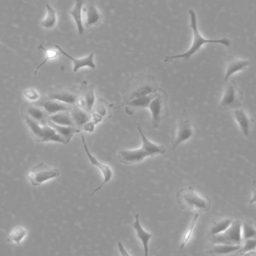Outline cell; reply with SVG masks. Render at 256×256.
I'll return each mask as SVG.
<instances>
[{
  "label": "cell",
  "instance_id": "cell-1",
  "mask_svg": "<svg viewBox=\"0 0 256 256\" xmlns=\"http://www.w3.org/2000/svg\"><path fill=\"white\" fill-rule=\"evenodd\" d=\"M137 130L142 138V146L140 148L132 150H121L117 154L118 160L126 165H134L142 162L148 156H154L156 155L164 154L166 149L160 144L150 142L146 137L142 130L140 123L137 124Z\"/></svg>",
  "mask_w": 256,
  "mask_h": 256
},
{
  "label": "cell",
  "instance_id": "cell-2",
  "mask_svg": "<svg viewBox=\"0 0 256 256\" xmlns=\"http://www.w3.org/2000/svg\"><path fill=\"white\" fill-rule=\"evenodd\" d=\"M159 88V86L153 75L144 74L135 75L128 80L123 90L124 102L152 96L156 93Z\"/></svg>",
  "mask_w": 256,
  "mask_h": 256
},
{
  "label": "cell",
  "instance_id": "cell-3",
  "mask_svg": "<svg viewBox=\"0 0 256 256\" xmlns=\"http://www.w3.org/2000/svg\"><path fill=\"white\" fill-rule=\"evenodd\" d=\"M190 16V27L192 30V44L186 52L184 54H179V55L172 56H166L164 60V62H168L170 60H176V58H184L185 60H190L192 56L198 52L202 49L204 44H216L222 45L226 48H228L231 46V40L228 38H222L218 39H208L203 37L201 33L198 31V25H197L196 14L194 10L190 9L189 10Z\"/></svg>",
  "mask_w": 256,
  "mask_h": 256
},
{
  "label": "cell",
  "instance_id": "cell-4",
  "mask_svg": "<svg viewBox=\"0 0 256 256\" xmlns=\"http://www.w3.org/2000/svg\"><path fill=\"white\" fill-rule=\"evenodd\" d=\"M176 200L180 209L188 212L200 214L208 212L212 208L210 198L197 192L192 186L180 190L176 194Z\"/></svg>",
  "mask_w": 256,
  "mask_h": 256
},
{
  "label": "cell",
  "instance_id": "cell-5",
  "mask_svg": "<svg viewBox=\"0 0 256 256\" xmlns=\"http://www.w3.org/2000/svg\"><path fill=\"white\" fill-rule=\"evenodd\" d=\"M148 109H149L152 114V126L156 129L160 127L161 122L166 118L170 114L168 94L166 92L160 88L154 94Z\"/></svg>",
  "mask_w": 256,
  "mask_h": 256
},
{
  "label": "cell",
  "instance_id": "cell-6",
  "mask_svg": "<svg viewBox=\"0 0 256 256\" xmlns=\"http://www.w3.org/2000/svg\"><path fill=\"white\" fill-rule=\"evenodd\" d=\"M25 122L30 129L32 136L37 142H54L67 144L66 140L49 124L43 126L39 124L28 116H25Z\"/></svg>",
  "mask_w": 256,
  "mask_h": 256
},
{
  "label": "cell",
  "instance_id": "cell-7",
  "mask_svg": "<svg viewBox=\"0 0 256 256\" xmlns=\"http://www.w3.org/2000/svg\"><path fill=\"white\" fill-rule=\"evenodd\" d=\"M244 96L237 84L231 81L227 84L221 96L219 103L220 110L222 111L234 110L242 108Z\"/></svg>",
  "mask_w": 256,
  "mask_h": 256
},
{
  "label": "cell",
  "instance_id": "cell-8",
  "mask_svg": "<svg viewBox=\"0 0 256 256\" xmlns=\"http://www.w3.org/2000/svg\"><path fill=\"white\" fill-rule=\"evenodd\" d=\"M60 176L58 168L50 166L44 162H40L30 168L27 173V177L30 183L34 186H40L42 184Z\"/></svg>",
  "mask_w": 256,
  "mask_h": 256
},
{
  "label": "cell",
  "instance_id": "cell-9",
  "mask_svg": "<svg viewBox=\"0 0 256 256\" xmlns=\"http://www.w3.org/2000/svg\"><path fill=\"white\" fill-rule=\"evenodd\" d=\"M186 111H184L183 116L176 123V132L173 138L172 150H176L180 144L186 142L194 136V128L190 118L186 116Z\"/></svg>",
  "mask_w": 256,
  "mask_h": 256
},
{
  "label": "cell",
  "instance_id": "cell-10",
  "mask_svg": "<svg viewBox=\"0 0 256 256\" xmlns=\"http://www.w3.org/2000/svg\"><path fill=\"white\" fill-rule=\"evenodd\" d=\"M242 222L233 221L231 226L222 234L209 238L212 244H226L242 245L243 238L242 234Z\"/></svg>",
  "mask_w": 256,
  "mask_h": 256
},
{
  "label": "cell",
  "instance_id": "cell-11",
  "mask_svg": "<svg viewBox=\"0 0 256 256\" xmlns=\"http://www.w3.org/2000/svg\"><path fill=\"white\" fill-rule=\"evenodd\" d=\"M81 140H82V146H84V150H85L86 154L87 156H88V160H90V162L94 166L97 167L102 172V174H103L104 180L102 182V184L100 186H98L92 192L90 196H92L96 192H98L99 190L102 189V188L106 185V184L109 183L111 180H112V176H114V172H112V168L110 166L106 165V164H102L90 152V149H88V146L86 144V140L85 136H81Z\"/></svg>",
  "mask_w": 256,
  "mask_h": 256
},
{
  "label": "cell",
  "instance_id": "cell-12",
  "mask_svg": "<svg viewBox=\"0 0 256 256\" xmlns=\"http://www.w3.org/2000/svg\"><path fill=\"white\" fill-rule=\"evenodd\" d=\"M78 96L79 94L78 92L74 91L72 88L64 86L52 87L50 88L46 94L48 99L58 100L72 106L76 104Z\"/></svg>",
  "mask_w": 256,
  "mask_h": 256
},
{
  "label": "cell",
  "instance_id": "cell-13",
  "mask_svg": "<svg viewBox=\"0 0 256 256\" xmlns=\"http://www.w3.org/2000/svg\"><path fill=\"white\" fill-rule=\"evenodd\" d=\"M78 94L79 96H78L76 106L92 114L96 102L94 94V86L92 85H88L86 82H84L80 92L78 93Z\"/></svg>",
  "mask_w": 256,
  "mask_h": 256
},
{
  "label": "cell",
  "instance_id": "cell-14",
  "mask_svg": "<svg viewBox=\"0 0 256 256\" xmlns=\"http://www.w3.org/2000/svg\"><path fill=\"white\" fill-rule=\"evenodd\" d=\"M250 64V62L246 58L240 57H232L228 58L226 64L224 81H228L233 75L246 70Z\"/></svg>",
  "mask_w": 256,
  "mask_h": 256
},
{
  "label": "cell",
  "instance_id": "cell-15",
  "mask_svg": "<svg viewBox=\"0 0 256 256\" xmlns=\"http://www.w3.org/2000/svg\"><path fill=\"white\" fill-rule=\"evenodd\" d=\"M232 115L243 135L244 136H249L254 126L252 117L242 108L234 110Z\"/></svg>",
  "mask_w": 256,
  "mask_h": 256
},
{
  "label": "cell",
  "instance_id": "cell-16",
  "mask_svg": "<svg viewBox=\"0 0 256 256\" xmlns=\"http://www.w3.org/2000/svg\"><path fill=\"white\" fill-rule=\"evenodd\" d=\"M84 24L86 28L99 25L103 20V15L93 2L88 3L84 8Z\"/></svg>",
  "mask_w": 256,
  "mask_h": 256
},
{
  "label": "cell",
  "instance_id": "cell-17",
  "mask_svg": "<svg viewBox=\"0 0 256 256\" xmlns=\"http://www.w3.org/2000/svg\"><path fill=\"white\" fill-rule=\"evenodd\" d=\"M55 48L60 50L61 54L67 57L68 60H70V61L73 62V72H74V73H76L80 69L82 68L88 67L92 69L96 68V66L94 62V54H90L88 56L84 57V58H76L69 55L68 52H66V51H64L61 46H58V45H56Z\"/></svg>",
  "mask_w": 256,
  "mask_h": 256
},
{
  "label": "cell",
  "instance_id": "cell-18",
  "mask_svg": "<svg viewBox=\"0 0 256 256\" xmlns=\"http://www.w3.org/2000/svg\"><path fill=\"white\" fill-rule=\"evenodd\" d=\"M242 245L226 244H213L208 250L210 256H226L238 252Z\"/></svg>",
  "mask_w": 256,
  "mask_h": 256
},
{
  "label": "cell",
  "instance_id": "cell-19",
  "mask_svg": "<svg viewBox=\"0 0 256 256\" xmlns=\"http://www.w3.org/2000/svg\"><path fill=\"white\" fill-rule=\"evenodd\" d=\"M26 116L30 117L32 120L38 122L39 124H48L49 116L40 105H27L25 108Z\"/></svg>",
  "mask_w": 256,
  "mask_h": 256
},
{
  "label": "cell",
  "instance_id": "cell-20",
  "mask_svg": "<svg viewBox=\"0 0 256 256\" xmlns=\"http://www.w3.org/2000/svg\"><path fill=\"white\" fill-rule=\"evenodd\" d=\"M134 228L135 230L136 234L138 240H141L142 244L143 249H144V256H148V244L153 234L152 233L148 232L142 226L140 221V214L137 213L135 216V221L134 222Z\"/></svg>",
  "mask_w": 256,
  "mask_h": 256
},
{
  "label": "cell",
  "instance_id": "cell-21",
  "mask_svg": "<svg viewBox=\"0 0 256 256\" xmlns=\"http://www.w3.org/2000/svg\"><path fill=\"white\" fill-rule=\"evenodd\" d=\"M70 115L74 122L75 127L82 130V128L86 123L92 120V114L81 109L76 105H74L70 111Z\"/></svg>",
  "mask_w": 256,
  "mask_h": 256
},
{
  "label": "cell",
  "instance_id": "cell-22",
  "mask_svg": "<svg viewBox=\"0 0 256 256\" xmlns=\"http://www.w3.org/2000/svg\"><path fill=\"white\" fill-rule=\"evenodd\" d=\"M40 106L44 110L49 116L58 112L70 111L73 106L72 105L67 104L58 100H50V99H48L45 102H42Z\"/></svg>",
  "mask_w": 256,
  "mask_h": 256
},
{
  "label": "cell",
  "instance_id": "cell-23",
  "mask_svg": "<svg viewBox=\"0 0 256 256\" xmlns=\"http://www.w3.org/2000/svg\"><path fill=\"white\" fill-rule=\"evenodd\" d=\"M233 220L230 218H222L214 221L208 230L209 238L222 234L228 230Z\"/></svg>",
  "mask_w": 256,
  "mask_h": 256
},
{
  "label": "cell",
  "instance_id": "cell-24",
  "mask_svg": "<svg viewBox=\"0 0 256 256\" xmlns=\"http://www.w3.org/2000/svg\"><path fill=\"white\" fill-rule=\"evenodd\" d=\"M84 0H76L75 6L70 9L69 14L72 15L73 19L78 27V33L82 36L84 33V22H82V6H84Z\"/></svg>",
  "mask_w": 256,
  "mask_h": 256
},
{
  "label": "cell",
  "instance_id": "cell-25",
  "mask_svg": "<svg viewBox=\"0 0 256 256\" xmlns=\"http://www.w3.org/2000/svg\"><path fill=\"white\" fill-rule=\"evenodd\" d=\"M48 124L54 128L64 140L66 143L68 144L72 140V137L76 132H80V130L76 127H70V126H61L52 122L50 120H48Z\"/></svg>",
  "mask_w": 256,
  "mask_h": 256
},
{
  "label": "cell",
  "instance_id": "cell-26",
  "mask_svg": "<svg viewBox=\"0 0 256 256\" xmlns=\"http://www.w3.org/2000/svg\"><path fill=\"white\" fill-rule=\"evenodd\" d=\"M46 15L40 22V26L45 30H50L55 28L57 24L56 10L51 7L50 4L46 3Z\"/></svg>",
  "mask_w": 256,
  "mask_h": 256
},
{
  "label": "cell",
  "instance_id": "cell-27",
  "mask_svg": "<svg viewBox=\"0 0 256 256\" xmlns=\"http://www.w3.org/2000/svg\"><path fill=\"white\" fill-rule=\"evenodd\" d=\"M110 106L106 100L103 98H99L96 100L93 108L92 112L98 114L103 118L104 121L111 118Z\"/></svg>",
  "mask_w": 256,
  "mask_h": 256
},
{
  "label": "cell",
  "instance_id": "cell-28",
  "mask_svg": "<svg viewBox=\"0 0 256 256\" xmlns=\"http://www.w3.org/2000/svg\"><path fill=\"white\" fill-rule=\"evenodd\" d=\"M49 120L58 126L75 127L74 122L69 111L58 112L54 115L50 116Z\"/></svg>",
  "mask_w": 256,
  "mask_h": 256
},
{
  "label": "cell",
  "instance_id": "cell-29",
  "mask_svg": "<svg viewBox=\"0 0 256 256\" xmlns=\"http://www.w3.org/2000/svg\"><path fill=\"white\" fill-rule=\"evenodd\" d=\"M27 233H28V232H27L25 227H15L8 236L7 240L10 243L15 244H20L21 242L24 240L26 236H27Z\"/></svg>",
  "mask_w": 256,
  "mask_h": 256
},
{
  "label": "cell",
  "instance_id": "cell-30",
  "mask_svg": "<svg viewBox=\"0 0 256 256\" xmlns=\"http://www.w3.org/2000/svg\"><path fill=\"white\" fill-rule=\"evenodd\" d=\"M38 50H44L45 52V58L44 60H43L42 63H40L39 66H37L36 68V70H34V74H37L38 72L39 69L44 66V64H46L48 61L50 60H55V58H58L60 56L61 52H60L58 49H48V48H44L43 46V44L39 45Z\"/></svg>",
  "mask_w": 256,
  "mask_h": 256
},
{
  "label": "cell",
  "instance_id": "cell-31",
  "mask_svg": "<svg viewBox=\"0 0 256 256\" xmlns=\"http://www.w3.org/2000/svg\"><path fill=\"white\" fill-rule=\"evenodd\" d=\"M198 218H200V214L198 213L194 215V218H192V220H191L190 224L189 227H188L186 232H185L184 236L182 245H180V250L184 249V248L186 246V244L189 243L190 239L192 238V234H194V228H195L196 225Z\"/></svg>",
  "mask_w": 256,
  "mask_h": 256
},
{
  "label": "cell",
  "instance_id": "cell-32",
  "mask_svg": "<svg viewBox=\"0 0 256 256\" xmlns=\"http://www.w3.org/2000/svg\"><path fill=\"white\" fill-rule=\"evenodd\" d=\"M242 234L243 240L256 238V228L254 224L250 222H242Z\"/></svg>",
  "mask_w": 256,
  "mask_h": 256
},
{
  "label": "cell",
  "instance_id": "cell-33",
  "mask_svg": "<svg viewBox=\"0 0 256 256\" xmlns=\"http://www.w3.org/2000/svg\"><path fill=\"white\" fill-rule=\"evenodd\" d=\"M256 250V238L246 239L243 240L242 248L238 252L243 254L248 251L255 250Z\"/></svg>",
  "mask_w": 256,
  "mask_h": 256
},
{
  "label": "cell",
  "instance_id": "cell-34",
  "mask_svg": "<svg viewBox=\"0 0 256 256\" xmlns=\"http://www.w3.org/2000/svg\"><path fill=\"white\" fill-rule=\"evenodd\" d=\"M24 96L28 100L36 102L40 98V94L37 90L33 88H28L24 92Z\"/></svg>",
  "mask_w": 256,
  "mask_h": 256
},
{
  "label": "cell",
  "instance_id": "cell-35",
  "mask_svg": "<svg viewBox=\"0 0 256 256\" xmlns=\"http://www.w3.org/2000/svg\"><path fill=\"white\" fill-rule=\"evenodd\" d=\"M96 126H97L91 120V121L88 122V123H86V124L84 126L82 130H85L86 132H93L96 130Z\"/></svg>",
  "mask_w": 256,
  "mask_h": 256
},
{
  "label": "cell",
  "instance_id": "cell-36",
  "mask_svg": "<svg viewBox=\"0 0 256 256\" xmlns=\"http://www.w3.org/2000/svg\"><path fill=\"white\" fill-rule=\"evenodd\" d=\"M118 249L122 256H131L121 242H118Z\"/></svg>",
  "mask_w": 256,
  "mask_h": 256
},
{
  "label": "cell",
  "instance_id": "cell-37",
  "mask_svg": "<svg viewBox=\"0 0 256 256\" xmlns=\"http://www.w3.org/2000/svg\"><path fill=\"white\" fill-rule=\"evenodd\" d=\"M250 203V204H255V203H256V188L252 189V198H251Z\"/></svg>",
  "mask_w": 256,
  "mask_h": 256
},
{
  "label": "cell",
  "instance_id": "cell-38",
  "mask_svg": "<svg viewBox=\"0 0 256 256\" xmlns=\"http://www.w3.org/2000/svg\"><path fill=\"white\" fill-rule=\"evenodd\" d=\"M243 256H256V250H255L248 251L242 254Z\"/></svg>",
  "mask_w": 256,
  "mask_h": 256
},
{
  "label": "cell",
  "instance_id": "cell-39",
  "mask_svg": "<svg viewBox=\"0 0 256 256\" xmlns=\"http://www.w3.org/2000/svg\"><path fill=\"white\" fill-rule=\"evenodd\" d=\"M24 1L28 2V1H30V0H24Z\"/></svg>",
  "mask_w": 256,
  "mask_h": 256
}]
</instances>
